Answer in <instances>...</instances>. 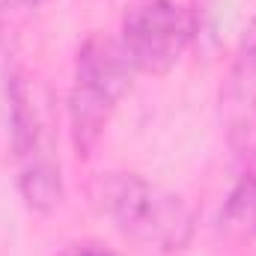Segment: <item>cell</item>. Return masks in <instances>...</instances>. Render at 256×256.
<instances>
[{"mask_svg":"<svg viewBox=\"0 0 256 256\" xmlns=\"http://www.w3.org/2000/svg\"><path fill=\"white\" fill-rule=\"evenodd\" d=\"M220 114L226 120L230 143L242 155L256 152V18L242 36L236 63L220 90Z\"/></svg>","mask_w":256,"mask_h":256,"instance_id":"cell-4","label":"cell"},{"mask_svg":"<svg viewBox=\"0 0 256 256\" xmlns=\"http://www.w3.org/2000/svg\"><path fill=\"white\" fill-rule=\"evenodd\" d=\"M134 72L137 68L120 39L90 36L80 45L74 60L72 92H68L72 143L80 158H86L98 146L116 104L131 90Z\"/></svg>","mask_w":256,"mask_h":256,"instance_id":"cell-2","label":"cell"},{"mask_svg":"<svg viewBox=\"0 0 256 256\" xmlns=\"http://www.w3.org/2000/svg\"><path fill=\"white\" fill-rule=\"evenodd\" d=\"M194 39V18L176 0H146L122 24V48L137 72L164 74L179 63Z\"/></svg>","mask_w":256,"mask_h":256,"instance_id":"cell-3","label":"cell"},{"mask_svg":"<svg viewBox=\"0 0 256 256\" xmlns=\"http://www.w3.org/2000/svg\"><path fill=\"white\" fill-rule=\"evenodd\" d=\"M24 170H21V179H18V191L24 196V202L33 208V212H54L60 202H63V179H60V167L51 161V158H42V155H30L24 158Z\"/></svg>","mask_w":256,"mask_h":256,"instance_id":"cell-5","label":"cell"},{"mask_svg":"<svg viewBox=\"0 0 256 256\" xmlns=\"http://www.w3.org/2000/svg\"><path fill=\"white\" fill-rule=\"evenodd\" d=\"M220 226L238 238H256V173L238 179L220 208Z\"/></svg>","mask_w":256,"mask_h":256,"instance_id":"cell-6","label":"cell"},{"mask_svg":"<svg viewBox=\"0 0 256 256\" xmlns=\"http://www.w3.org/2000/svg\"><path fill=\"white\" fill-rule=\"evenodd\" d=\"M96 202L126 238L146 250L176 254L191 244L194 214L185 200L137 173H104L96 182Z\"/></svg>","mask_w":256,"mask_h":256,"instance_id":"cell-1","label":"cell"},{"mask_svg":"<svg viewBox=\"0 0 256 256\" xmlns=\"http://www.w3.org/2000/svg\"><path fill=\"white\" fill-rule=\"evenodd\" d=\"M68 256H120V254H114L108 248H98V244H78V248L68 250Z\"/></svg>","mask_w":256,"mask_h":256,"instance_id":"cell-7","label":"cell"},{"mask_svg":"<svg viewBox=\"0 0 256 256\" xmlns=\"http://www.w3.org/2000/svg\"><path fill=\"white\" fill-rule=\"evenodd\" d=\"M6 3H15V6H39L45 0H6Z\"/></svg>","mask_w":256,"mask_h":256,"instance_id":"cell-8","label":"cell"}]
</instances>
